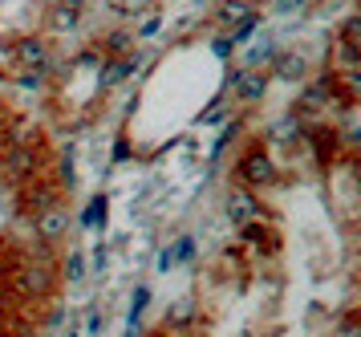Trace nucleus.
Wrapping results in <instances>:
<instances>
[{
  "label": "nucleus",
  "instance_id": "obj_1",
  "mask_svg": "<svg viewBox=\"0 0 361 337\" xmlns=\"http://www.w3.org/2000/svg\"><path fill=\"white\" fill-rule=\"evenodd\" d=\"M13 289H17L20 297H29V301H45V297H53V289H57V264L29 256L20 268H13Z\"/></svg>",
  "mask_w": 361,
  "mask_h": 337
},
{
  "label": "nucleus",
  "instance_id": "obj_2",
  "mask_svg": "<svg viewBox=\"0 0 361 337\" xmlns=\"http://www.w3.org/2000/svg\"><path fill=\"white\" fill-rule=\"evenodd\" d=\"M41 171V146L37 143H8L4 155H0V179L13 183V187H25L29 179H37Z\"/></svg>",
  "mask_w": 361,
  "mask_h": 337
},
{
  "label": "nucleus",
  "instance_id": "obj_3",
  "mask_svg": "<svg viewBox=\"0 0 361 337\" xmlns=\"http://www.w3.org/2000/svg\"><path fill=\"white\" fill-rule=\"evenodd\" d=\"M235 183H244V187H252V191H260V187H276L280 183V171H276V162H272V155H268V146L264 143H256L244 159L235 162Z\"/></svg>",
  "mask_w": 361,
  "mask_h": 337
},
{
  "label": "nucleus",
  "instance_id": "obj_4",
  "mask_svg": "<svg viewBox=\"0 0 361 337\" xmlns=\"http://www.w3.org/2000/svg\"><path fill=\"white\" fill-rule=\"evenodd\" d=\"M224 211H228V220H231L235 227H240V224H252V220H264V215H268L264 199L252 191V187H244V183L228 187V195H224Z\"/></svg>",
  "mask_w": 361,
  "mask_h": 337
},
{
  "label": "nucleus",
  "instance_id": "obj_5",
  "mask_svg": "<svg viewBox=\"0 0 361 337\" xmlns=\"http://www.w3.org/2000/svg\"><path fill=\"white\" fill-rule=\"evenodd\" d=\"M69 227H73V215H69L66 199H57V203H49L33 215V236L45 244H61L69 236Z\"/></svg>",
  "mask_w": 361,
  "mask_h": 337
},
{
  "label": "nucleus",
  "instance_id": "obj_6",
  "mask_svg": "<svg viewBox=\"0 0 361 337\" xmlns=\"http://www.w3.org/2000/svg\"><path fill=\"white\" fill-rule=\"evenodd\" d=\"M309 78V61L296 53V49H276L272 53V81H288V85H296V81Z\"/></svg>",
  "mask_w": 361,
  "mask_h": 337
},
{
  "label": "nucleus",
  "instance_id": "obj_7",
  "mask_svg": "<svg viewBox=\"0 0 361 337\" xmlns=\"http://www.w3.org/2000/svg\"><path fill=\"white\" fill-rule=\"evenodd\" d=\"M20 191H25V211H29V215H37L41 208H49L57 199H66V191H61L57 183H49V179H29Z\"/></svg>",
  "mask_w": 361,
  "mask_h": 337
},
{
  "label": "nucleus",
  "instance_id": "obj_8",
  "mask_svg": "<svg viewBox=\"0 0 361 337\" xmlns=\"http://www.w3.org/2000/svg\"><path fill=\"white\" fill-rule=\"evenodd\" d=\"M13 61L20 69H49V45L41 37H20L17 49H13Z\"/></svg>",
  "mask_w": 361,
  "mask_h": 337
},
{
  "label": "nucleus",
  "instance_id": "obj_9",
  "mask_svg": "<svg viewBox=\"0 0 361 337\" xmlns=\"http://www.w3.org/2000/svg\"><path fill=\"white\" fill-rule=\"evenodd\" d=\"M231 90H235V97H240L244 106H256V102L268 94V78H264L260 69H244V73H235Z\"/></svg>",
  "mask_w": 361,
  "mask_h": 337
},
{
  "label": "nucleus",
  "instance_id": "obj_10",
  "mask_svg": "<svg viewBox=\"0 0 361 337\" xmlns=\"http://www.w3.org/2000/svg\"><path fill=\"white\" fill-rule=\"evenodd\" d=\"M130 73H134V57H106V61L98 65V85L102 90H114V85H122Z\"/></svg>",
  "mask_w": 361,
  "mask_h": 337
},
{
  "label": "nucleus",
  "instance_id": "obj_11",
  "mask_svg": "<svg viewBox=\"0 0 361 337\" xmlns=\"http://www.w3.org/2000/svg\"><path fill=\"white\" fill-rule=\"evenodd\" d=\"M309 143H312V155H317V162L321 167H329L333 162V155H337V146H341V134L329 126H312L309 130Z\"/></svg>",
  "mask_w": 361,
  "mask_h": 337
},
{
  "label": "nucleus",
  "instance_id": "obj_12",
  "mask_svg": "<svg viewBox=\"0 0 361 337\" xmlns=\"http://www.w3.org/2000/svg\"><path fill=\"white\" fill-rule=\"evenodd\" d=\"M82 25V4H69V0H57L49 8V29L53 32H69Z\"/></svg>",
  "mask_w": 361,
  "mask_h": 337
},
{
  "label": "nucleus",
  "instance_id": "obj_13",
  "mask_svg": "<svg viewBox=\"0 0 361 337\" xmlns=\"http://www.w3.org/2000/svg\"><path fill=\"white\" fill-rule=\"evenodd\" d=\"M252 13H256V4H252V0H224V4L215 8V20H219V25L231 32L240 20H247Z\"/></svg>",
  "mask_w": 361,
  "mask_h": 337
},
{
  "label": "nucleus",
  "instance_id": "obj_14",
  "mask_svg": "<svg viewBox=\"0 0 361 337\" xmlns=\"http://www.w3.org/2000/svg\"><path fill=\"white\" fill-rule=\"evenodd\" d=\"M106 211H110V199L98 191L90 203H85L82 215H78V224H82V227H106Z\"/></svg>",
  "mask_w": 361,
  "mask_h": 337
},
{
  "label": "nucleus",
  "instance_id": "obj_15",
  "mask_svg": "<svg viewBox=\"0 0 361 337\" xmlns=\"http://www.w3.org/2000/svg\"><path fill=\"white\" fill-rule=\"evenodd\" d=\"M102 49H106V57H130L134 37H130V32H106Z\"/></svg>",
  "mask_w": 361,
  "mask_h": 337
},
{
  "label": "nucleus",
  "instance_id": "obj_16",
  "mask_svg": "<svg viewBox=\"0 0 361 337\" xmlns=\"http://www.w3.org/2000/svg\"><path fill=\"white\" fill-rule=\"evenodd\" d=\"M57 273H66V280L69 285H78V280H85V256L82 252H69V260L57 268Z\"/></svg>",
  "mask_w": 361,
  "mask_h": 337
},
{
  "label": "nucleus",
  "instance_id": "obj_17",
  "mask_svg": "<svg viewBox=\"0 0 361 337\" xmlns=\"http://www.w3.org/2000/svg\"><path fill=\"white\" fill-rule=\"evenodd\" d=\"M272 53H276V49H272V41H268V37H260V41L252 45V53H247V69H260V61H272Z\"/></svg>",
  "mask_w": 361,
  "mask_h": 337
},
{
  "label": "nucleus",
  "instance_id": "obj_18",
  "mask_svg": "<svg viewBox=\"0 0 361 337\" xmlns=\"http://www.w3.org/2000/svg\"><path fill=\"white\" fill-rule=\"evenodd\" d=\"M166 252H171V260H175V264H187V260L195 256V236H179V240H175V248H166Z\"/></svg>",
  "mask_w": 361,
  "mask_h": 337
},
{
  "label": "nucleus",
  "instance_id": "obj_19",
  "mask_svg": "<svg viewBox=\"0 0 361 337\" xmlns=\"http://www.w3.org/2000/svg\"><path fill=\"white\" fill-rule=\"evenodd\" d=\"M187 321H195V301H179V305H175V313L166 317V329H175V325H187Z\"/></svg>",
  "mask_w": 361,
  "mask_h": 337
},
{
  "label": "nucleus",
  "instance_id": "obj_20",
  "mask_svg": "<svg viewBox=\"0 0 361 337\" xmlns=\"http://www.w3.org/2000/svg\"><path fill=\"white\" fill-rule=\"evenodd\" d=\"M147 305H150V289H147V285H138V289H134V301H130V325L142 317V309H147Z\"/></svg>",
  "mask_w": 361,
  "mask_h": 337
},
{
  "label": "nucleus",
  "instance_id": "obj_21",
  "mask_svg": "<svg viewBox=\"0 0 361 337\" xmlns=\"http://www.w3.org/2000/svg\"><path fill=\"white\" fill-rule=\"evenodd\" d=\"M154 0H118V13L122 16H147Z\"/></svg>",
  "mask_w": 361,
  "mask_h": 337
},
{
  "label": "nucleus",
  "instance_id": "obj_22",
  "mask_svg": "<svg viewBox=\"0 0 361 337\" xmlns=\"http://www.w3.org/2000/svg\"><path fill=\"white\" fill-rule=\"evenodd\" d=\"M309 8H312V0H276L280 16H300V13H309Z\"/></svg>",
  "mask_w": 361,
  "mask_h": 337
},
{
  "label": "nucleus",
  "instance_id": "obj_23",
  "mask_svg": "<svg viewBox=\"0 0 361 337\" xmlns=\"http://www.w3.org/2000/svg\"><path fill=\"white\" fill-rule=\"evenodd\" d=\"M357 32H361V20L357 16H349L341 25V41H349V45H357Z\"/></svg>",
  "mask_w": 361,
  "mask_h": 337
},
{
  "label": "nucleus",
  "instance_id": "obj_24",
  "mask_svg": "<svg viewBox=\"0 0 361 337\" xmlns=\"http://www.w3.org/2000/svg\"><path fill=\"white\" fill-rule=\"evenodd\" d=\"M20 85H25V90H37V85H41V81H45V69H25V73H20Z\"/></svg>",
  "mask_w": 361,
  "mask_h": 337
},
{
  "label": "nucleus",
  "instance_id": "obj_25",
  "mask_svg": "<svg viewBox=\"0 0 361 337\" xmlns=\"http://www.w3.org/2000/svg\"><path fill=\"white\" fill-rule=\"evenodd\" d=\"M231 49H235V41H231V32H224V37H215V53H219V57H231Z\"/></svg>",
  "mask_w": 361,
  "mask_h": 337
},
{
  "label": "nucleus",
  "instance_id": "obj_26",
  "mask_svg": "<svg viewBox=\"0 0 361 337\" xmlns=\"http://www.w3.org/2000/svg\"><path fill=\"white\" fill-rule=\"evenodd\" d=\"M341 337H361L357 333V313H349V317L341 321Z\"/></svg>",
  "mask_w": 361,
  "mask_h": 337
},
{
  "label": "nucleus",
  "instance_id": "obj_27",
  "mask_svg": "<svg viewBox=\"0 0 361 337\" xmlns=\"http://www.w3.org/2000/svg\"><path fill=\"white\" fill-rule=\"evenodd\" d=\"M8 313V297H4V289H0V317Z\"/></svg>",
  "mask_w": 361,
  "mask_h": 337
},
{
  "label": "nucleus",
  "instance_id": "obj_28",
  "mask_svg": "<svg viewBox=\"0 0 361 337\" xmlns=\"http://www.w3.org/2000/svg\"><path fill=\"white\" fill-rule=\"evenodd\" d=\"M150 337H175V329H159V333H150Z\"/></svg>",
  "mask_w": 361,
  "mask_h": 337
},
{
  "label": "nucleus",
  "instance_id": "obj_29",
  "mask_svg": "<svg viewBox=\"0 0 361 337\" xmlns=\"http://www.w3.org/2000/svg\"><path fill=\"white\" fill-rule=\"evenodd\" d=\"M66 337H78V333H73V329H69V333H66Z\"/></svg>",
  "mask_w": 361,
  "mask_h": 337
}]
</instances>
